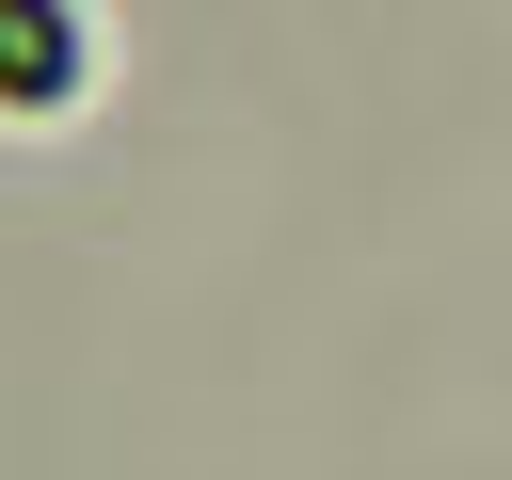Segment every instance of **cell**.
I'll list each match as a JSON object with an SVG mask.
<instances>
[{
    "label": "cell",
    "instance_id": "obj_1",
    "mask_svg": "<svg viewBox=\"0 0 512 480\" xmlns=\"http://www.w3.org/2000/svg\"><path fill=\"white\" fill-rule=\"evenodd\" d=\"M80 96V16L64 0H0V112H64Z\"/></svg>",
    "mask_w": 512,
    "mask_h": 480
}]
</instances>
